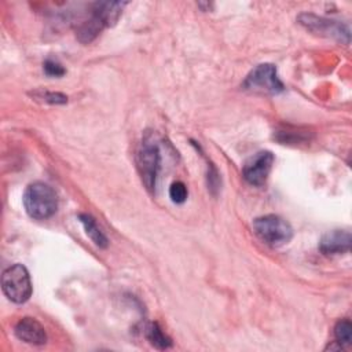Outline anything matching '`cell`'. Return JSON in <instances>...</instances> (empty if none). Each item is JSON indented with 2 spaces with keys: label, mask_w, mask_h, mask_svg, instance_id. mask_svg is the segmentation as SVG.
Wrapping results in <instances>:
<instances>
[{
  "label": "cell",
  "mask_w": 352,
  "mask_h": 352,
  "mask_svg": "<svg viewBox=\"0 0 352 352\" xmlns=\"http://www.w3.org/2000/svg\"><path fill=\"white\" fill-rule=\"evenodd\" d=\"M23 206L32 219H48L58 209L56 192L51 186L43 182H34L23 192Z\"/></svg>",
  "instance_id": "obj_1"
},
{
  "label": "cell",
  "mask_w": 352,
  "mask_h": 352,
  "mask_svg": "<svg viewBox=\"0 0 352 352\" xmlns=\"http://www.w3.org/2000/svg\"><path fill=\"white\" fill-rule=\"evenodd\" d=\"M161 166V154L158 143L153 133H146L136 153V168L142 183L148 191H154L157 176Z\"/></svg>",
  "instance_id": "obj_2"
},
{
  "label": "cell",
  "mask_w": 352,
  "mask_h": 352,
  "mask_svg": "<svg viewBox=\"0 0 352 352\" xmlns=\"http://www.w3.org/2000/svg\"><path fill=\"white\" fill-rule=\"evenodd\" d=\"M254 234L267 245L279 248L293 238L292 226L278 214H265L253 221Z\"/></svg>",
  "instance_id": "obj_3"
},
{
  "label": "cell",
  "mask_w": 352,
  "mask_h": 352,
  "mask_svg": "<svg viewBox=\"0 0 352 352\" xmlns=\"http://www.w3.org/2000/svg\"><path fill=\"white\" fill-rule=\"evenodd\" d=\"M1 289L10 301L15 304L26 302L32 296V280L26 267L14 264L6 268L1 275Z\"/></svg>",
  "instance_id": "obj_4"
},
{
  "label": "cell",
  "mask_w": 352,
  "mask_h": 352,
  "mask_svg": "<svg viewBox=\"0 0 352 352\" xmlns=\"http://www.w3.org/2000/svg\"><path fill=\"white\" fill-rule=\"evenodd\" d=\"M243 88L253 92L275 95L283 91V84L278 77L276 67L271 63L256 66L245 78Z\"/></svg>",
  "instance_id": "obj_5"
},
{
  "label": "cell",
  "mask_w": 352,
  "mask_h": 352,
  "mask_svg": "<svg viewBox=\"0 0 352 352\" xmlns=\"http://www.w3.org/2000/svg\"><path fill=\"white\" fill-rule=\"evenodd\" d=\"M298 22L307 28L308 30L326 37H333L340 41L349 43V30L346 26L341 25L337 21L324 19L312 14H301L298 16Z\"/></svg>",
  "instance_id": "obj_6"
},
{
  "label": "cell",
  "mask_w": 352,
  "mask_h": 352,
  "mask_svg": "<svg viewBox=\"0 0 352 352\" xmlns=\"http://www.w3.org/2000/svg\"><path fill=\"white\" fill-rule=\"evenodd\" d=\"M272 164H274V154L271 151L264 150V151L256 153L243 165V169H242L243 179L252 186H257V187L263 186L268 179Z\"/></svg>",
  "instance_id": "obj_7"
},
{
  "label": "cell",
  "mask_w": 352,
  "mask_h": 352,
  "mask_svg": "<svg viewBox=\"0 0 352 352\" xmlns=\"http://www.w3.org/2000/svg\"><path fill=\"white\" fill-rule=\"evenodd\" d=\"M15 336L32 345H44L47 342V333L43 324L34 318H22L14 327Z\"/></svg>",
  "instance_id": "obj_8"
},
{
  "label": "cell",
  "mask_w": 352,
  "mask_h": 352,
  "mask_svg": "<svg viewBox=\"0 0 352 352\" xmlns=\"http://www.w3.org/2000/svg\"><path fill=\"white\" fill-rule=\"evenodd\" d=\"M319 249L323 254H341L351 249V234L344 230H334L322 236Z\"/></svg>",
  "instance_id": "obj_9"
},
{
  "label": "cell",
  "mask_w": 352,
  "mask_h": 352,
  "mask_svg": "<svg viewBox=\"0 0 352 352\" xmlns=\"http://www.w3.org/2000/svg\"><path fill=\"white\" fill-rule=\"evenodd\" d=\"M107 28L106 23L103 22V19L100 18V15L92 8L91 15L88 19L82 21L77 29H76V36L77 38L82 43V44H88L92 40H95V37L104 29Z\"/></svg>",
  "instance_id": "obj_10"
},
{
  "label": "cell",
  "mask_w": 352,
  "mask_h": 352,
  "mask_svg": "<svg viewBox=\"0 0 352 352\" xmlns=\"http://www.w3.org/2000/svg\"><path fill=\"white\" fill-rule=\"evenodd\" d=\"M78 219H80L81 224L84 226V230H85L87 235L92 239V242H94L96 246L104 249V248L107 246V238H106V235L100 231V228L98 227L95 219H94L92 216L87 214V213H80V214H78Z\"/></svg>",
  "instance_id": "obj_11"
},
{
  "label": "cell",
  "mask_w": 352,
  "mask_h": 352,
  "mask_svg": "<svg viewBox=\"0 0 352 352\" xmlns=\"http://www.w3.org/2000/svg\"><path fill=\"white\" fill-rule=\"evenodd\" d=\"M146 337L150 341V344L158 349H166L172 345L170 338L166 334H164L158 323H150L146 327Z\"/></svg>",
  "instance_id": "obj_12"
},
{
  "label": "cell",
  "mask_w": 352,
  "mask_h": 352,
  "mask_svg": "<svg viewBox=\"0 0 352 352\" xmlns=\"http://www.w3.org/2000/svg\"><path fill=\"white\" fill-rule=\"evenodd\" d=\"M334 336L340 345H349L352 337V324L348 319H341L334 326Z\"/></svg>",
  "instance_id": "obj_13"
},
{
  "label": "cell",
  "mask_w": 352,
  "mask_h": 352,
  "mask_svg": "<svg viewBox=\"0 0 352 352\" xmlns=\"http://www.w3.org/2000/svg\"><path fill=\"white\" fill-rule=\"evenodd\" d=\"M32 96L37 100H43L51 104H63L67 102V96L60 92H50V91H36L32 92Z\"/></svg>",
  "instance_id": "obj_14"
},
{
  "label": "cell",
  "mask_w": 352,
  "mask_h": 352,
  "mask_svg": "<svg viewBox=\"0 0 352 352\" xmlns=\"http://www.w3.org/2000/svg\"><path fill=\"white\" fill-rule=\"evenodd\" d=\"M169 197L175 204H183L187 198V187L182 182H175L169 187Z\"/></svg>",
  "instance_id": "obj_15"
},
{
  "label": "cell",
  "mask_w": 352,
  "mask_h": 352,
  "mask_svg": "<svg viewBox=\"0 0 352 352\" xmlns=\"http://www.w3.org/2000/svg\"><path fill=\"white\" fill-rule=\"evenodd\" d=\"M44 72L45 74L48 76H52V77H60L65 74V69L60 63H58L56 60H52V59H47L44 62Z\"/></svg>",
  "instance_id": "obj_16"
},
{
  "label": "cell",
  "mask_w": 352,
  "mask_h": 352,
  "mask_svg": "<svg viewBox=\"0 0 352 352\" xmlns=\"http://www.w3.org/2000/svg\"><path fill=\"white\" fill-rule=\"evenodd\" d=\"M208 182H209L210 188H219V173L212 165H210V170L208 173Z\"/></svg>",
  "instance_id": "obj_17"
}]
</instances>
